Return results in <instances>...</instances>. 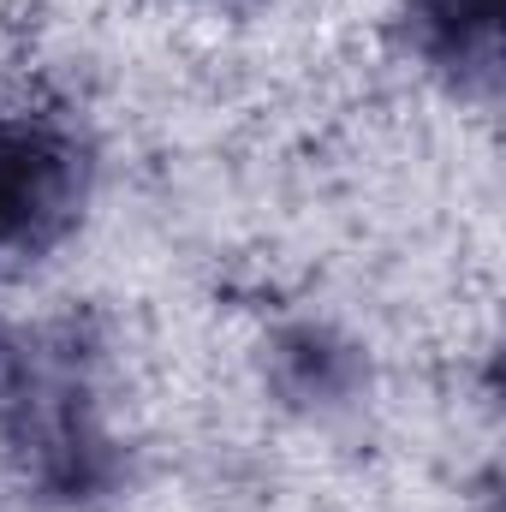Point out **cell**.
I'll return each instance as SVG.
<instances>
[{
    "label": "cell",
    "mask_w": 506,
    "mask_h": 512,
    "mask_svg": "<svg viewBox=\"0 0 506 512\" xmlns=\"http://www.w3.org/2000/svg\"><path fill=\"white\" fill-rule=\"evenodd\" d=\"M6 435H12L24 471L42 489L78 501L84 489L102 483L108 441L96 429L90 387L78 382V370L66 358H24L12 370V387H6Z\"/></svg>",
    "instance_id": "6da1fadb"
},
{
    "label": "cell",
    "mask_w": 506,
    "mask_h": 512,
    "mask_svg": "<svg viewBox=\"0 0 506 512\" xmlns=\"http://www.w3.org/2000/svg\"><path fill=\"white\" fill-rule=\"evenodd\" d=\"M411 48L453 84H489L501 54V0H411Z\"/></svg>",
    "instance_id": "3957f363"
},
{
    "label": "cell",
    "mask_w": 506,
    "mask_h": 512,
    "mask_svg": "<svg viewBox=\"0 0 506 512\" xmlns=\"http://www.w3.org/2000/svg\"><path fill=\"white\" fill-rule=\"evenodd\" d=\"M280 364L292 370L286 387L298 393V399H334V393H346L352 382V358H346V346L340 340H328V334H316V328H298L286 346H280Z\"/></svg>",
    "instance_id": "277c9868"
},
{
    "label": "cell",
    "mask_w": 506,
    "mask_h": 512,
    "mask_svg": "<svg viewBox=\"0 0 506 512\" xmlns=\"http://www.w3.org/2000/svg\"><path fill=\"white\" fill-rule=\"evenodd\" d=\"M84 197V161L72 137L30 114L0 108V262L48 251Z\"/></svg>",
    "instance_id": "7a4b0ae2"
}]
</instances>
